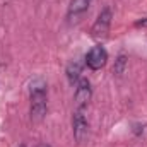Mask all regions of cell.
I'll return each mask as SVG.
<instances>
[{"label": "cell", "mask_w": 147, "mask_h": 147, "mask_svg": "<svg viewBox=\"0 0 147 147\" xmlns=\"http://www.w3.org/2000/svg\"><path fill=\"white\" fill-rule=\"evenodd\" d=\"M106 60H108V51L98 45V46H92L87 55H86V65L91 69V70H99L106 65Z\"/></svg>", "instance_id": "obj_3"}, {"label": "cell", "mask_w": 147, "mask_h": 147, "mask_svg": "<svg viewBox=\"0 0 147 147\" xmlns=\"http://www.w3.org/2000/svg\"><path fill=\"white\" fill-rule=\"evenodd\" d=\"M125 65H127V58H125L123 55H120V57H118V60H116V65H115V72L121 75L123 70H125Z\"/></svg>", "instance_id": "obj_8"}, {"label": "cell", "mask_w": 147, "mask_h": 147, "mask_svg": "<svg viewBox=\"0 0 147 147\" xmlns=\"http://www.w3.org/2000/svg\"><path fill=\"white\" fill-rule=\"evenodd\" d=\"M38 147H51V146H48V144H39Z\"/></svg>", "instance_id": "obj_9"}, {"label": "cell", "mask_w": 147, "mask_h": 147, "mask_svg": "<svg viewBox=\"0 0 147 147\" xmlns=\"http://www.w3.org/2000/svg\"><path fill=\"white\" fill-rule=\"evenodd\" d=\"M31 92V120L41 121L46 115V82L36 77L29 87Z\"/></svg>", "instance_id": "obj_1"}, {"label": "cell", "mask_w": 147, "mask_h": 147, "mask_svg": "<svg viewBox=\"0 0 147 147\" xmlns=\"http://www.w3.org/2000/svg\"><path fill=\"white\" fill-rule=\"evenodd\" d=\"M91 96H92V89H91L89 80L87 79H79V84H77V89H75V94H74L77 110H82L91 101Z\"/></svg>", "instance_id": "obj_5"}, {"label": "cell", "mask_w": 147, "mask_h": 147, "mask_svg": "<svg viewBox=\"0 0 147 147\" xmlns=\"http://www.w3.org/2000/svg\"><path fill=\"white\" fill-rule=\"evenodd\" d=\"M80 72H82V63H80V62L74 60V62H70V63L67 65V79H69V82H70L72 86L80 79Z\"/></svg>", "instance_id": "obj_7"}, {"label": "cell", "mask_w": 147, "mask_h": 147, "mask_svg": "<svg viewBox=\"0 0 147 147\" xmlns=\"http://www.w3.org/2000/svg\"><path fill=\"white\" fill-rule=\"evenodd\" d=\"M91 2H92V0H70L69 12H67L69 22H79V21L84 17V14L89 10Z\"/></svg>", "instance_id": "obj_6"}, {"label": "cell", "mask_w": 147, "mask_h": 147, "mask_svg": "<svg viewBox=\"0 0 147 147\" xmlns=\"http://www.w3.org/2000/svg\"><path fill=\"white\" fill-rule=\"evenodd\" d=\"M72 128H74V137L79 144H82L86 139H87V132H89V125H87V120L84 116V111L82 110H75L72 116Z\"/></svg>", "instance_id": "obj_4"}, {"label": "cell", "mask_w": 147, "mask_h": 147, "mask_svg": "<svg viewBox=\"0 0 147 147\" xmlns=\"http://www.w3.org/2000/svg\"><path fill=\"white\" fill-rule=\"evenodd\" d=\"M110 26H111V9L110 7H105L99 12L98 19H96V22H94V26L91 29L92 38H96V39H106L108 33H110Z\"/></svg>", "instance_id": "obj_2"}]
</instances>
